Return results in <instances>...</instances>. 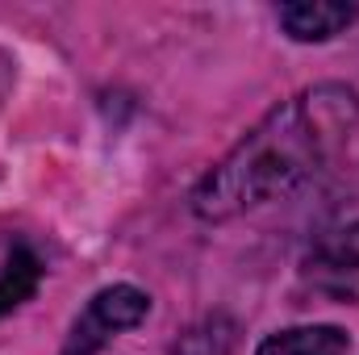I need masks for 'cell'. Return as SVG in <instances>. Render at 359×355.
Wrapping results in <instances>:
<instances>
[{
	"mask_svg": "<svg viewBox=\"0 0 359 355\" xmlns=\"http://www.w3.org/2000/svg\"><path fill=\"white\" fill-rule=\"evenodd\" d=\"M42 284V260L29 247H13L8 260L0 267V318L13 314L17 305H25Z\"/></svg>",
	"mask_w": 359,
	"mask_h": 355,
	"instance_id": "cell-6",
	"label": "cell"
},
{
	"mask_svg": "<svg viewBox=\"0 0 359 355\" xmlns=\"http://www.w3.org/2000/svg\"><path fill=\"white\" fill-rule=\"evenodd\" d=\"M234 343H238V326H234V318H226V314H209V318H201L196 326H188L184 335H180V343L172 347L176 355H230L234 351Z\"/></svg>",
	"mask_w": 359,
	"mask_h": 355,
	"instance_id": "cell-7",
	"label": "cell"
},
{
	"mask_svg": "<svg viewBox=\"0 0 359 355\" xmlns=\"http://www.w3.org/2000/svg\"><path fill=\"white\" fill-rule=\"evenodd\" d=\"M305 280L343 305H359V222L330 230L305 260Z\"/></svg>",
	"mask_w": 359,
	"mask_h": 355,
	"instance_id": "cell-3",
	"label": "cell"
},
{
	"mask_svg": "<svg viewBox=\"0 0 359 355\" xmlns=\"http://www.w3.org/2000/svg\"><path fill=\"white\" fill-rule=\"evenodd\" d=\"M351 339L339 326H292V330H276L259 343L255 355H347Z\"/></svg>",
	"mask_w": 359,
	"mask_h": 355,
	"instance_id": "cell-5",
	"label": "cell"
},
{
	"mask_svg": "<svg viewBox=\"0 0 359 355\" xmlns=\"http://www.w3.org/2000/svg\"><path fill=\"white\" fill-rule=\"evenodd\" d=\"M359 17L355 4H322V0H305V4H280V25L288 38L297 42H326L334 34H343Z\"/></svg>",
	"mask_w": 359,
	"mask_h": 355,
	"instance_id": "cell-4",
	"label": "cell"
},
{
	"mask_svg": "<svg viewBox=\"0 0 359 355\" xmlns=\"http://www.w3.org/2000/svg\"><path fill=\"white\" fill-rule=\"evenodd\" d=\"M151 314V297L134 284H113L100 288L88 301V309L72 322V335L63 343V355H96L109 339H117L121 330L138 326Z\"/></svg>",
	"mask_w": 359,
	"mask_h": 355,
	"instance_id": "cell-2",
	"label": "cell"
},
{
	"mask_svg": "<svg viewBox=\"0 0 359 355\" xmlns=\"http://www.w3.org/2000/svg\"><path fill=\"white\" fill-rule=\"evenodd\" d=\"M359 126V96L347 84H313L268 117L196 184L201 222H234L322 176Z\"/></svg>",
	"mask_w": 359,
	"mask_h": 355,
	"instance_id": "cell-1",
	"label": "cell"
}]
</instances>
